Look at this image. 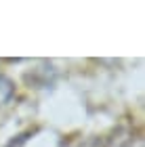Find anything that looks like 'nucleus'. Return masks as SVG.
I'll return each mask as SVG.
<instances>
[{"label": "nucleus", "mask_w": 145, "mask_h": 147, "mask_svg": "<svg viewBox=\"0 0 145 147\" xmlns=\"http://www.w3.org/2000/svg\"><path fill=\"white\" fill-rule=\"evenodd\" d=\"M13 97H15V82L9 76L0 74V105H6Z\"/></svg>", "instance_id": "nucleus-1"}]
</instances>
